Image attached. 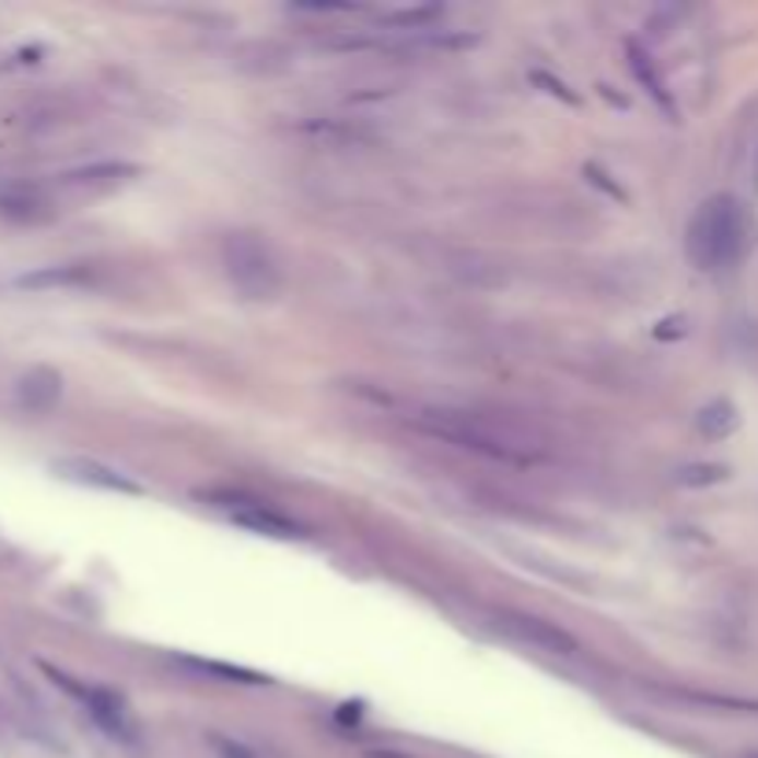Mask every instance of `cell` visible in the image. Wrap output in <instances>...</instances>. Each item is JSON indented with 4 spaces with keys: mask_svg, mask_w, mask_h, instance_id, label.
Returning <instances> with one entry per match:
<instances>
[{
    "mask_svg": "<svg viewBox=\"0 0 758 758\" xmlns=\"http://www.w3.org/2000/svg\"><path fill=\"white\" fill-rule=\"evenodd\" d=\"M747 248V211L728 193H718L688 222V259L699 270H728Z\"/></svg>",
    "mask_w": 758,
    "mask_h": 758,
    "instance_id": "7a4b0ae2",
    "label": "cell"
},
{
    "mask_svg": "<svg viewBox=\"0 0 758 758\" xmlns=\"http://www.w3.org/2000/svg\"><path fill=\"white\" fill-rule=\"evenodd\" d=\"M45 674L53 677V681L60 685L63 692H71V696L78 699V703L85 707V714L93 718V725L101 728V733H108L112 740L130 744L133 736H138V725H133L130 707H126V699H123V696H115L112 688H101V685H82V681H74V677L60 674V669H53V666H45Z\"/></svg>",
    "mask_w": 758,
    "mask_h": 758,
    "instance_id": "277c9868",
    "label": "cell"
},
{
    "mask_svg": "<svg viewBox=\"0 0 758 758\" xmlns=\"http://www.w3.org/2000/svg\"><path fill=\"white\" fill-rule=\"evenodd\" d=\"M138 167L130 163H96V167H82V171H71L67 174V186L74 189H115L119 182L133 178Z\"/></svg>",
    "mask_w": 758,
    "mask_h": 758,
    "instance_id": "8fae6325",
    "label": "cell"
},
{
    "mask_svg": "<svg viewBox=\"0 0 758 758\" xmlns=\"http://www.w3.org/2000/svg\"><path fill=\"white\" fill-rule=\"evenodd\" d=\"M500 618L511 637H518L522 644H529L537 651H548V655H573V651H578V640H573L559 621L526 615V610H503Z\"/></svg>",
    "mask_w": 758,
    "mask_h": 758,
    "instance_id": "8992f818",
    "label": "cell"
},
{
    "mask_svg": "<svg viewBox=\"0 0 758 758\" xmlns=\"http://www.w3.org/2000/svg\"><path fill=\"white\" fill-rule=\"evenodd\" d=\"M96 281V267L90 264H53L12 278L8 285L19 293H53V289H90Z\"/></svg>",
    "mask_w": 758,
    "mask_h": 758,
    "instance_id": "ba28073f",
    "label": "cell"
},
{
    "mask_svg": "<svg viewBox=\"0 0 758 758\" xmlns=\"http://www.w3.org/2000/svg\"><path fill=\"white\" fill-rule=\"evenodd\" d=\"M60 393H63V377L56 371H48V366H34V371H26L15 385V400L34 415L53 411V407L60 404Z\"/></svg>",
    "mask_w": 758,
    "mask_h": 758,
    "instance_id": "30bf717a",
    "label": "cell"
},
{
    "mask_svg": "<svg viewBox=\"0 0 758 758\" xmlns=\"http://www.w3.org/2000/svg\"><path fill=\"white\" fill-rule=\"evenodd\" d=\"M415 425L436 441L452 444L459 452H474L481 459L503 463V466H533L544 459V444L533 441L529 433L514 430L508 422H492L474 411H422L415 415Z\"/></svg>",
    "mask_w": 758,
    "mask_h": 758,
    "instance_id": "6da1fadb",
    "label": "cell"
},
{
    "mask_svg": "<svg viewBox=\"0 0 758 758\" xmlns=\"http://www.w3.org/2000/svg\"><path fill=\"white\" fill-rule=\"evenodd\" d=\"M755 758H758V755H755Z\"/></svg>",
    "mask_w": 758,
    "mask_h": 758,
    "instance_id": "9a60e30c",
    "label": "cell"
},
{
    "mask_svg": "<svg viewBox=\"0 0 758 758\" xmlns=\"http://www.w3.org/2000/svg\"><path fill=\"white\" fill-rule=\"evenodd\" d=\"M629 67H633V74H637V82L644 85V90L655 96L658 101V108H666V112H674V101H669V93H666V82H663V74L655 71V63H651V56L640 48L637 42H629Z\"/></svg>",
    "mask_w": 758,
    "mask_h": 758,
    "instance_id": "7c38bea8",
    "label": "cell"
},
{
    "mask_svg": "<svg viewBox=\"0 0 758 758\" xmlns=\"http://www.w3.org/2000/svg\"><path fill=\"white\" fill-rule=\"evenodd\" d=\"M725 481V466H685L677 470V485H688V489H699V485H718Z\"/></svg>",
    "mask_w": 758,
    "mask_h": 758,
    "instance_id": "5bb4252c",
    "label": "cell"
},
{
    "mask_svg": "<svg viewBox=\"0 0 758 758\" xmlns=\"http://www.w3.org/2000/svg\"><path fill=\"white\" fill-rule=\"evenodd\" d=\"M736 422H740V418H736V407L728 404V400L707 404L703 411H699V418H696L699 433L711 436V441H725V436L736 430Z\"/></svg>",
    "mask_w": 758,
    "mask_h": 758,
    "instance_id": "4fadbf2b",
    "label": "cell"
},
{
    "mask_svg": "<svg viewBox=\"0 0 758 758\" xmlns=\"http://www.w3.org/2000/svg\"><path fill=\"white\" fill-rule=\"evenodd\" d=\"M222 267L241 296L248 300H270L281 289V267L278 256L259 233H230L222 241Z\"/></svg>",
    "mask_w": 758,
    "mask_h": 758,
    "instance_id": "3957f363",
    "label": "cell"
},
{
    "mask_svg": "<svg viewBox=\"0 0 758 758\" xmlns=\"http://www.w3.org/2000/svg\"><path fill=\"white\" fill-rule=\"evenodd\" d=\"M56 215L53 197L37 182H4L0 186V219L15 226H37Z\"/></svg>",
    "mask_w": 758,
    "mask_h": 758,
    "instance_id": "52a82bcc",
    "label": "cell"
},
{
    "mask_svg": "<svg viewBox=\"0 0 758 758\" xmlns=\"http://www.w3.org/2000/svg\"><path fill=\"white\" fill-rule=\"evenodd\" d=\"M211 508H219L233 526L256 533V537H275V540H293V537H307V529L300 526L296 518L281 514L278 508H270L267 500H252L245 492H211L208 495Z\"/></svg>",
    "mask_w": 758,
    "mask_h": 758,
    "instance_id": "5b68a950",
    "label": "cell"
},
{
    "mask_svg": "<svg viewBox=\"0 0 758 758\" xmlns=\"http://www.w3.org/2000/svg\"><path fill=\"white\" fill-rule=\"evenodd\" d=\"M56 470L63 474L67 481L74 485H90V489H104V492H123V495H141L144 489L130 474L115 470L108 463H96V459H63L56 463Z\"/></svg>",
    "mask_w": 758,
    "mask_h": 758,
    "instance_id": "9c48e42d",
    "label": "cell"
}]
</instances>
